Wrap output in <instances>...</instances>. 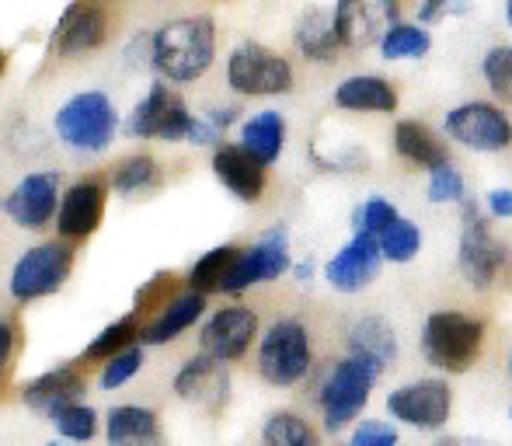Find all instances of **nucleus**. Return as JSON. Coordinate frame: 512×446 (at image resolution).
<instances>
[{"instance_id": "2f4dec72", "label": "nucleus", "mask_w": 512, "mask_h": 446, "mask_svg": "<svg viewBox=\"0 0 512 446\" xmlns=\"http://www.w3.org/2000/svg\"><path fill=\"white\" fill-rule=\"evenodd\" d=\"M432 49V35L415 21H398L380 42V56L384 60H422Z\"/></svg>"}, {"instance_id": "393cba45", "label": "nucleus", "mask_w": 512, "mask_h": 446, "mask_svg": "<svg viewBox=\"0 0 512 446\" xmlns=\"http://www.w3.org/2000/svg\"><path fill=\"white\" fill-rule=\"evenodd\" d=\"M349 356H359L366 363H373L380 373L398 359V335L377 314H366L349 328Z\"/></svg>"}, {"instance_id": "2eb2a0df", "label": "nucleus", "mask_w": 512, "mask_h": 446, "mask_svg": "<svg viewBox=\"0 0 512 446\" xmlns=\"http://www.w3.org/2000/svg\"><path fill=\"white\" fill-rule=\"evenodd\" d=\"M380 265H384V251L373 234H352L349 244L335 251L324 265V279H328L331 290L338 293H359L380 276Z\"/></svg>"}, {"instance_id": "a878e982", "label": "nucleus", "mask_w": 512, "mask_h": 446, "mask_svg": "<svg viewBox=\"0 0 512 446\" xmlns=\"http://www.w3.org/2000/svg\"><path fill=\"white\" fill-rule=\"evenodd\" d=\"M206 311V297L203 293H178L175 300H171L168 307H164L161 314H157L154 321H150L147 328H143L140 342L143 345H168L175 342L182 332H189L192 325H196L199 318H203Z\"/></svg>"}, {"instance_id": "1a4fd4ad", "label": "nucleus", "mask_w": 512, "mask_h": 446, "mask_svg": "<svg viewBox=\"0 0 512 446\" xmlns=\"http://www.w3.org/2000/svg\"><path fill=\"white\" fill-rule=\"evenodd\" d=\"M74 269V251L60 241H46L28 248L25 255L14 262L11 269V297L28 304V300H39L56 293L70 279Z\"/></svg>"}, {"instance_id": "6ab92c4d", "label": "nucleus", "mask_w": 512, "mask_h": 446, "mask_svg": "<svg viewBox=\"0 0 512 446\" xmlns=\"http://www.w3.org/2000/svg\"><path fill=\"white\" fill-rule=\"evenodd\" d=\"M108 35V18L102 7L95 4H70L67 11L60 14L53 28V53L56 56H81L91 53L105 42Z\"/></svg>"}, {"instance_id": "58836bf2", "label": "nucleus", "mask_w": 512, "mask_h": 446, "mask_svg": "<svg viewBox=\"0 0 512 446\" xmlns=\"http://www.w3.org/2000/svg\"><path fill=\"white\" fill-rule=\"evenodd\" d=\"M140 370H143V349H140V345H133V349H126L122 356H115V359H108V363H105L102 387H105V391H115V387L129 384V380H133Z\"/></svg>"}, {"instance_id": "39448f33", "label": "nucleus", "mask_w": 512, "mask_h": 446, "mask_svg": "<svg viewBox=\"0 0 512 446\" xmlns=\"http://www.w3.org/2000/svg\"><path fill=\"white\" fill-rule=\"evenodd\" d=\"M460 220H464V227H460L457 265L474 290H488V286H495V279H499L502 269L509 265V248L492 234L478 199L467 196L464 203H460Z\"/></svg>"}, {"instance_id": "423d86ee", "label": "nucleus", "mask_w": 512, "mask_h": 446, "mask_svg": "<svg viewBox=\"0 0 512 446\" xmlns=\"http://www.w3.org/2000/svg\"><path fill=\"white\" fill-rule=\"evenodd\" d=\"M115 129H119V112L105 91H81L56 112V136L74 150L98 154L115 140Z\"/></svg>"}, {"instance_id": "a18cd8bd", "label": "nucleus", "mask_w": 512, "mask_h": 446, "mask_svg": "<svg viewBox=\"0 0 512 446\" xmlns=\"http://www.w3.org/2000/svg\"><path fill=\"white\" fill-rule=\"evenodd\" d=\"M206 119L216 126V133H223V129L230 126V122H237V109H230V105H223V109H213L206 112Z\"/></svg>"}, {"instance_id": "412c9836", "label": "nucleus", "mask_w": 512, "mask_h": 446, "mask_svg": "<svg viewBox=\"0 0 512 446\" xmlns=\"http://www.w3.org/2000/svg\"><path fill=\"white\" fill-rule=\"evenodd\" d=\"M84 387L88 384H84L81 370H74V366H56V370H46L42 377L28 380V384L21 387V401H25L32 412H42L53 419L60 408L81 405Z\"/></svg>"}, {"instance_id": "72a5a7b5", "label": "nucleus", "mask_w": 512, "mask_h": 446, "mask_svg": "<svg viewBox=\"0 0 512 446\" xmlns=\"http://www.w3.org/2000/svg\"><path fill=\"white\" fill-rule=\"evenodd\" d=\"M380 251H384V262H398V265L415 262L418 251H422V230H418V223L401 217L387 234H380Z\"/></svg>"}, {"instance_id": "ddd939ff", "label": "nucleus", "mask_w": 512, "mask_h": 446, "mask_svg": "<svg viewBox=\"0 0 512 446\" xmlns=\"http://www.w3.org/2000/svg\"><path fill=\"white\" fill-rule=\"evenodd\" d=\"M401 21L394 0H342L335 4V32L342 49H366L384 42V35Z\"/></svg>"}, {"instance_id": "b1692460", "label": "nucleus", "mask_w": 512, "mask_h": 446, "mask_svg": "<svg viewBox=\"0 0 512 446\" xmlns=\"http://www.w3.org/2000/svg\"><path fill=\"white\" fill-rule=\"evenodd\" d=\"M394 150H398L405 161L425 168L429 175L436 168H443V164H450V147L418 119H401L398 126H394Z\"/></svg>"}, {"instance_id": "de8ad7c7", "label": "nucleus", "mask_w": 512, "mask_h": 446, "mask_svg": "<svg viewBox=\"0 0 512 446\" xmlns=\"http://www.w3.org/2000/svg\"><path fill=\"white\" fill-rule=\"evenodd\" d=\"M4 70H7V56H4V49H0V77H4Z\"/></svg>"}, {"instance_id": "f257e3e1", "label": "nucleus", "mask_w": 512, "mask_h": 446, "mask_svg": "<svg viewBox=\"0 0 512 446\" xmlns=\"http://www.w3.org/2000/svg\"><path fill=\"white\" fill-rule=\"evenodd\" d=\"M216 56V25L209 14L164 21L150 39V63L161 70L164 81L192 84L213 67Z\"/></svg>"}, {"instance_id": "5701e85b", "label": "nucleus", "mask_w": 512, "mask_h": 446, "mask_svg": "<svg viewBox=\"0 0 512 446\" xmlns=\"http://www.w3.org/2000/svg\"><path fill=\"white\" fill-rule=\"evenodd\" d=\"M108 446H161V422L150 408L115 405L105 419Z\"/></svg>"}, {"instance_id": "9b49d317", "label": "nucleus", "mask_w": 512, "mask_h": 446, "mask_svg": "<svg viewBox=\"0 0 512 446\" xmlns=\"http://www.w3.org/2000/svg\"><path fill=\"white\" fill-rule=\"evenodd\" d=\"M387 412L394 422L422 433H436L450 422L453 412V391L443 377H422L387 394Z\"/></svg>"}, {"instance_id": "7c9ffc66", "label": "nucleus", "mask_w": 512, "mask_h": 446, "mask_svg": "<svg viewBox=\"0 0 512 446\" xmlns=\"http://www.w3.org/2000/svg\"><path fill=\"white\" fill-rule=\"evenodd\" d=\"M262 446H321L317 429L297 412H276L262 426Z\"/></svg>"}, {"instance_id": "c9c22d12", "label": "nucleus", "mask_w": 512, "mask_h": 446, "mask_svg": "<svg viewBox=\"0 0 512 446\" xmlns=\"http://www.w3.org/2000/svg\"><path fill=\"white\" fill-rule=\"evenodd\" d=\"M53 426L63 440L88 443V440H95V433H98V412L88 405H67L53 415Z\"/></svg>"}, {"instance_id": "aec40b11", "label": "nucleus", "mask_w": 512, "mask_h": 446, "mask_svg": "<svg viewBox=\"0 0 512 446\" xmlns=\"http://www.w3.org/2000/svg\"><path fill=\"white\" fill-rule=\"evenodd\" d=\"M213 175L220 178V185L241 203H258L269 185L265 178V164H258L241 143H220L213 150Z\"/></svg>"}, {"instance_id": "864d4df0", "label": "nucleus", "mask_w": 512, "mask_h": 446, "mask_svg": "<svg viewBox=\"0 0 512 446\" xmlns=\"http://www.w3.org/2000/svg\"><path fill=\"white\" fill-rule=\"evenodd\" d=\"M509 415H512V408H509Z\"/></svg>"}, {"instance_id": "8fccbe9b", "label": "nucleus", "mask_w": 512, "mask_h": 446, "mask_svg": "<svg viewBox=\"0 0 512 446\" xmlns=\"http://www.w3.org/2000/svg\"><path fill=\"white\" fill-rule=\"evenodd\" d=\"M506 18H509V25H512V0L506 4Z\"/></svg>"}, {"instance_id": "c03bdc74", "label": "nucleus", "mask_w": 512, "mask_h": 446, "mask_svg": "<svg viewBox=\"0 0 512 446\" xmlns=\"http://www.w3.org/2000/svg\"><path fill=\"white\" fill-rule=\"evenodd\" d=\"M11 352H14V328L7 321H0V373L11 363Z\"/></svg>"}, {"instance_id": "c756f323", "label": "nucleus", "mask_w": 512, "mask_h": 446, "mask_svg": "<svg viewBox=\"0 0 512 446\" xmlns=\"http://www.w3.org/2000/svg\"><path fill=\"white\" fill-rule=\"evenodd\" d=\"M140 335H143V328L136 325V314H126V318L112 321V325L91 338L88 349H84V359H102V363H108V359L133 349V345L140 342Z\"/></svg>"}, {"instance_id": "dca6fc26", "label": "nucleus", "mask_w": 512, "mask_h": 446, "mask_svg": "<svg viewBox=\"0 0 512 446\" xmlns=\"http://www.w3.org/2000/svg\"><path fill=\"white\" fill-rule=\"evenodd\" d=\"M60 175L56 171H32L11 189V196L4 199V213L18 227L25 230H42L49 220L60 213Z\"/></svg>"}, {"instance_id": "f03ea898", "label": "nucleus", "mask_w": 512, "mask_h": 446, "mask_svg": "<svg viewBox=\"0 0 512 446\" xmlns=\"http://www.w3.org/2000/svg\"><path fill=\"white\" fill-rule=\"evenodd\" d=\"M418 349H422L425 363L436 370L467 373L485 349V321L460 311H436L422 321Z\"/></svg>"}, {"instance_id": "4be33fe9", "label": "nucleus", "mask_w": 512, "mask_h": 446, "mask_svg": "<svg viewBox=\"0 0 512 446\" xmlns=\"http://www.w3.org/2000/svg\"><path fill=\"white\" fill-rule=\"evenodd\" d=\"M335 105L345 112L391 115V112H398V91L380 74H356V77H345L335 88Z\"/></svg>"}, {"instance_id": "20e7f679", "label": "nucleus", "mask_w": 512, "mask_h": 446, "mask_svg": "<svg viewBox=\"0 0 512 446\" xmlns=\"http://www.w3.org/2000/svg\"><path fill=\"white\" fill-rule=\"evenodd\" d=\"M314 366V349H310V332L304 321L283 318L265 328L258 342V373L272 387H297Z\"/></svg>"}, {"instance_id": "a211bd4d", "label": "nucleus", "mask_w": 512, "mask_h": 446, "mask_svg": "<svg viewBox=\"0 0 512 446\" xmlns=\"http://www.w3.org/2000/svg\"><path fill=\"white\" fill-rule=\"evenodd\" d=\"M175 394L182 401H192L199 408H209V412H220L230 398V373L227 363H216L199 352L196 359L182 366L175 373Z\"/></svg>"}, {"instance_id": "ea45409f", "label": "nucleus", "mask_w": 512, "mask_h": 446, "mask_svg": "<svg viewBox=\"0 0 512 446\" xmlns=\"http://www.w3.org/2000/svg\"><path fill=\"white\" fill-rule=\"evenodd\" d=\"M175 297H178L175 276H171V272H161V276H154L140 293H136V311H150V307H161L164 311Z\"/></svg>"}, {"instance_id": "49530a36", "label": "nucleus", "mask_w": 512, "mask_h": 446, "mask_svg": "<svg viewBox=\"0 0 512 446\" xmlns=\"http://www.w3.org/2000/svg\"><path fill=\"white\" fill-rule=\"evenodd\" d=\"M293 272H297V279H300V283H307V279L314 276V269H310V262H300V265H293Z\"/></svg>"}, {"instance_id": "603ef678", "label": "nucleus", "mask_w": 512, "mask_h": 446, "mask_svg": "<svg viewBox=\"0 0 512 446\" xmlns=\"http://www.w3.org/2000/svg\"><path fill=\"white\" fill-rule=\"evenodd\" d=\"M509 370H512V359H509Z\"/></svg>"}, {"instance_id": "0eeeda50", "label": "nucleus", "mask_w": 512, "mask_h": 446, "mask_svg": "<svg viewBox=\"0 0 512 446\" xmlns=\"http://www.w3.org/2000/svg\"><path fill=\"white\" fill-rule=\"evenodd\" d=\"M227 84L244 98H272L293 91V67L262 42H241L227 56Z\"/></svg>"}, {"instance_id": "f704fd0d", "label": "nucleus", "mask_w": 512, "mask_h": 446, "mask_svg": "<svg viewBox=\"0 0 512 446\" xmlns=\"http://www.w3.org/2000/svg\"><path fill=\"white\" fill-rule=\"evenodd\" d=\"M481 74L488 81V91L499 98L502 105H512V42L509 46H495L481 60Z\"/></svg>"}, {"instance_id": "f8f14e48", "label": "nucleus", "mask_w": 512, "mask_h": 446, "mask_svg": "<svg viewBox=\"0 0 512 446\" xmlns=\"http://www.w3.org/2000/svg\"><path fill=\"white\" fill-rule=\"evenodd\" d=\"M290 269H293L290 230L272 227V230H265L251 248H241V258H237V265H234V272H230L223 293H244V290H251V286L276 283V279Z\"/></svg>"}, {"instance_id": "cd10ccee", "label": "nucleus", "mask_w": 512, "mask_h": 446, "mask_svg": "<svg viewBox=\"0 0 512 446\" xmlns=\"http://www.w3.org/2000/svg\"><path fill=\"white\" fill-rule=\"evenodd\" d=\"M283 143H286V119L279 112H258L241 126V147L258 164H265V168L279 161Z\"/></svg>"}, {"instance_id": "6e6552de", "label": "nucleus", "mask_w": 512, "mask_h": 446, "mask_svg": "<svg viewBox=\"0 0 512 446\" xmlns=\"http://www.w3.org/2000/svg\"><path fill=\"white\" fill-rule=\"evenodd\" d=\"M192 122H196V115L189 112V105L182 102L178 91H171L168 84H150V91L129 112L126 133L136 136V140L178 143V140H189Z\"/></svg>"}, {"instance_id": "4c0bfd02", "label": "nucleus", "mask_w": 512, "mask_h": 446, "mask_svg": "<svg viewBox=\"0 0 512 446\" xmlns=\"http://www.w3.org/2000/svg\"><path fill=\"white\" fill-rule=\"evenodd\" d=\"M467 199V182L460 175L457 164H443L429 175V203H464Z\"/></svg>"}, {"instance_id": "c85d7f7f", "label": "nucleus", "mask_w": 512, "mask_h": 446, "mask_svg": "<svg viewBox=\"0 0 512 446\" xmlns=\"http://www.w3.org/2000/svg\"><path fill=\"white\" fill-rule=\"evenodd\" d=\"M237 258H241V248H237V244H220V248L206 251V255L192 265L189 290L203 293V297H209V293H223V286H227Z\"/></svg>"}, {"instance_id": "79ce46f5", "label": "nucleus", "mask_w": 512, "mask_h": 446, "mask_svg": "<svg viewBox=\"0 0 512 446\" xmlns=\"http://www.w3.org/2000/svg\"><path fill=\"white\" fill-rule=\"evenodd\" d=\"M464 11H471V7H467V4H443V0H432V4L418 7V21H422V28H425V25H436V21L446 18V14H464Z\"/></svg>"}, {"instance_id": "473e14b6", "label": "nucleus", "mask_w": 512, "mask_h": 446, "mask_svg": "<svg viewBox=\"0 0 512 446\" xmlns=\"http://www.w3.org/2000/svg\"><path fill=\"white\" fill-rule=\"evenodd\" d=\"M157 182H161V168H157V161H154V157H147V154L126 157V161H119V164H115V171H112V189L122 192V196L154 189Z\"/></svg>"}, {"instance_id": "e433bc0d", "label": "nucleus", "mask_w": 512, "mask_h": 446, "mask_svg": "<svg viewBox=\"0 0 512 446\" xmlns=\"http://www.w3.org/2000/svg\"><path fill=\"white\" fill-rule=\"evenodd\" d=\"M398 220H401V213L394 210V203H387L384 196L366 199V203L356 210V217H352V223H356V234H373L377 241H380V234H387Z\"/></svg>"}, {"instance_id": "a19ab883", "label": "nucleus", "mask_w": 512, "mask_h": 446, "mask_svg": "<svg viewBox=\"0 0 512 446\" xmlns=\"http://www.w3.org/2000/svg\"><path fill=\"white\" fill-rule=\"evenodd\" d=\"M345 446H398V429L384 419L359 422L356 433L349 436V443Z\"/></svg>"}, {"instance_id": "9d476101", "label": "nucleus", "mask_w": 512, "mask_h": 446, "mask_svg": "<svg viewBox=\"0 0 512 446\" xmlns=\"http://www.w3.org/2000/svg\"><path fill=\"white\" fill-rule=\"evenodd\" d=\"M443 129L460 147L478 154H499L512 147V119L495 102H464L446 112Z\"/></svg>"}, {"instance_id": "f3484780", "label": "nucleus", "mask_w": 512, "mask_h": 446, "mask_svg": "<svg viewBox=\"0 0 512 446\" xmlns=\"http://www.w3.org/2000/svg\"><path fill=\"white\" fill-rule=\"evenodd\" d=\"M105 203L108 189L98 178H84L74 182L60 199V213H56V230H60L67 241H81L91 237L105 220Z\"/></svg>"}, {"instance_id": "bb28decb", "label": "nucleus", "mask_w": 512, "mask_h": 446, "mask_svg": "<svg viewBox=\"0 0 512 446\" xmlns=\"http://www.w3.org/2000/svg\"><path fill=\"white\" fill-rule=\"evenodd\" d=\"M293 42L297 49L314 63H331L342 49L335 32V7H310L304 11V18L297 21V32H293Z\"/></svg>"}, {"instance_id": "7ed1b4c3", "label": "nucleus", "mask_w": 512, "mask_h": 446, "mask_svg": "<svg viewBox=\"0 0 512 446\" xmlns=\"http://www.w3.org/2000/svg\"><path fill=\"white\" fill-rule=\"evenodd\" d=\"M380 380V370L373 363L359 356H342L328 370V377L317 387V408L328 433H342L349 422H356V415L370 401L373 384Z\"/></svg>"}, {"instance_id": "4468645a", "label": "nucleus", "mask_w": 512, "mask_h": 446, "mask_svg": "<svg viewBox=\"0 0 512 446\" xmlns=\"http://www.w3.org/2000/svg\"><path fill=\"white\" fill-rule=\"evenodd\" d=\"M255 335L258 314L251 307H220L216 314H209L203 332H199V349L216 363H234L251 349Z\"/></svg>"}, {"instance_id": "3c124183", "label": "nucleus", "mask_w": 512, "mask_h": 446, "mask_svg": "<svg viewBox=\"0 0 512 446\" xmlns=\"http://www.w3.org/2000/svg\"><path fill=\"white\" fill-rule=\"evenodd\" d=\"M49 446H60V443H49Z\"/></svg>"}, {"instance_id": "09e8293b", "label": "nucleus", "mask_w": 512, "mask_h": 446, "mask_svg": "<svg viewBox=\"0 0 512 446\" xmlns=\"http://www.w3.org/2000/svg\"><path fill=\"white\" fill-rule=\"evenodd\" d=\"M436 446H457V440H439Z\"/></svg>"}, {"instance_id": "37998d69", "label": "nucleus", "mask_w": 512, "mask_h": 446, "mask_svg": "<svg viewBox=\"0 0 512 446\" xmlns=\"http://www.w3.org/2000/svg\"><path fill=\"white\" fill-rule=\"evenodd\" d=\"M488 210L499 220H512V189H492L488 192Z\"/></svg>"}]
</instances>
